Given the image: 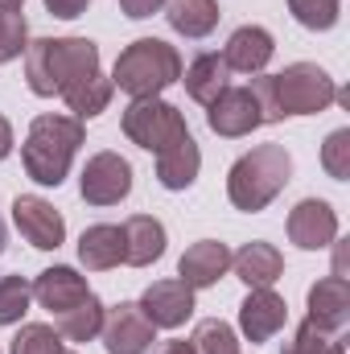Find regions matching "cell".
<instances>
[{"mask_svg":"<svg viewBox=\"0 0 350 354\" xmlns=\"http://www.w3.org/2000/svg\"><path fill=\"white\" fill-rule=\"evenodd\" d=\"M153 334H157V326L140 313L136 301H120L116 309H107L103 313V330H99L107 354H149Z\"/></svg>","mask_w":350,"mask_h":354,"instance_id":"8","label":"cell"},{"mask_svg":"<svg viewBox=\"0 0 350 354\" xmlns=\"http://www.w3.org/2000/svg\"><path fill=\"white\" fill-rule=\"evenodd\" d=\"M157 354H194V346H190L185 338H174V342H165Z\"/></svg>","mask_w":350,"mask_h":354,"instance_id":"37","label":"cell"},{"mask_svg":"<svg viewBox=\"0 0 350 354\" xmlns=\"http://www.w3.org/2000/svg\"><path fill=\"white\" fill-rule=\"evenodd\" d=\"M165 17L181 37H206L219 25V0H165Z\"/></svg>","mask_w":350,"mask_h":354,"instance_id":"23","label":"cell"},{"mask_svg":"<svg viewBox=\"0 0 350 354\" xmlns=\"http://www.w3.org/2000/svg\"><path fill=\"white\" fill-rule=\"evenodd\" d=\"M120 124H124V136L136 149H145V153H165V149H174L177 140L190 136L181 111H177L174 103L157 99V95L153 99H132L124 107V120Z\"/></svg>","mask_w":350,"mask_h":354,"instance_id":"5","label":"cell"},{"mask_svg":"<svg viewBox=\"0 0 350 354\" xmlns=\"http://www.w3.org/2000/svg\"><path fill=\"white\" fill-rule=\"evenodd\" d=\"M190 346H194V354H239V338H235V330L227 322L206 317V322H198Z\"/></svg>","mask_w":350,"mask_h":354,"instance_id":"26","label":"cell"},{"mask_svg":"<svg viewBox=\"0 0 350 354\" xmlns=\"http://www.w3.org/2000/svg\"><path fill=\"white\" fill-rule=\"evenodd\" d=\"M79 189H83V202L91 206H116L132 194V165L120 153H95L83 165Z\"/></svg>","mask_w":350,"mask_h":354,"instance_id":"7","label":"cell"},{"mask_svg":"<svg viewBox=\"0 0 350 354\" xmlns=\"http://www.w3.org/2000/svg\"><path fill=\"white\" fill-rule=\"evenodd\" d=\"M284 354H347L342 351V342H334L326 330H317L313 322H301L297 326V334H293V342L284 346Z\"/></svg>","mask_w":350,"mask_h":354,"instance_id":"31","label":"cell"},{"mask_svg":"<svg viewBox=\"0 0 350 354\" xmlns=\"http://www.w3.org/2000/svg\"><path fill=\"white\" fill-rule=\"evenodd\" d=\"M227 79H231V71H227V62H223V54H198L190 66H185V91H190V99H198V103H214L223 91H227Z\"/></svg>","mask_w":350,"mask_h":354,"instance_id":"22","label":"cell"},{"mask_svg":"<svg viewBox=\"0 0 350 354\" xmlns=\"http://www.w3.org/2000/svg\"><path fill=\"white\" fill-rule=\"evenodd\" d=\"M0 4H4V8H17V4H21V0H0Z\"/></svg>","mask_w":350,"mask_h":354,"instance_id":"38","label":"cell"},{"mask_svg":"<svg viewBox=\"0 0 350 354\" xmlns=\"http://www.w3.org/2000/svg\"><path fill=\"white\" fill-rule=\"evenodd\" d=\"M111 79H103L99 71L83 79V83H75V87L66 91L62 99H66V107L75 111V120H91V115H103L107 111V103H111Z\"/></svg>","mask_w":350,"mask_h":354,"instance_id":"25","label":"cell"},{"mask_svg":"<svg viewBox=\"0 0 350 354\" xmlns=\"http://www.w3.org/2000/svg\"><path fill=\"white\" fill-rule=\"evenodd\" d=\"M181 79V54L161 37H140L132 41L111 71V87L128 91L132 99H153Z\"/></svg>","mask_w":350,"mask_h":354,"instance_id":"4","label":"cell"},{"mask_svg":"<svg viewBox=\"0 0 350 354\" xmlns=\"http://www.w3.org/2000/svg\"><path fill=\"white\" fill-rule=\"evenodd\" d=\"M288 239L301 252H322L338 239V214L326 198H305L288 214Z\"/></svg>","mask_w":350,"mask_h":354,"instance_id":"10","label":"cell"},{"mask_svg":"<svg viewBox=\"0 0 350 354\" xmlns=\"http://www.w3.org/2000/svg\"><path fill=\"white\" fill-rule=\"evenodd\" d=\"M317 330L326 334H338L350 322V284L347 276H322L313 288H309V317Z\"/></svg>","mask_w":350,"mask_h":354,"instance_id":"16","label":"cell"},{"mask_svg":"<svg viewBox=\"0 0 350 354\" xmlns=\"http://www.w3.org/2000/svg\"><path fill=\"white\" fill-rule=\"evenodd\" d=\"M322 169L334 181H347L350 177V128L330 132V140L322 145Z\"/></svg>","mask_w":350,"mask_h":354,"instance_id":"32","label":"cell"},{"mask_svg":"<svg viewBox=\"0 0 350 354\" xmlns=\"http://www.w3.org/2000/svg\"><path fill=\"white\" fill-rule=\"evenodd\" d=\"M79 260L87 272H111L124 264V231L111 223H95L79 239Z\"/></svg>","mask_w":350,"mask_h":354,"instance_id":"19","label":"cell"},{"mask_svg":"<svg viewBox=\"0 0 350 354\" xmlns=\"http://www.w3.org/2000/svg\"><path fill=\"white\" fill-rule=\"evenodd\" d=\"M120 231H124V264L149 268L165 256V227L153 214H132Z\"/></svg>","mask_w":350,"mask_h":354,"instance_id":"18","label":"cell"},{"mask_svg":"<svg viewBox=\"0 0 350 354\" xmlns=\"http://www.w3.org/2000/svg\"><path fill=\"white\" fill-rule=\"evenodd\" d=\"M136 305H140V313H145L157 330H177V326H185L190 313H194V288H190L185 280H153Z\"/></svg>","mask_w":350,"mask_h":354,"instance_id":"12","label":"cell"},{"mask_svg":"<svg viewBox=\"0 0 350 354\" xmlns=\"http://www.w3.org/2000/svg\"><path fill=\"white\" fill-rule=\"evenodd\" d=\"M12 153V128H8V120L0 115V161Z\"/></svg>","mask_w":350,"mask_h":354,"instance_id":"36","label":"cell"},{"mask_svg":"<svg viewBox=\"0 0 350 354\" xmlns=\"http://www.w3.org/2000/svg\"><path fill=\"white\" fill-rule=\"evenodd\" d=\"M206 124H210V132H219V136H227V140L256 132L264 124V115H260V103H256L252 87H227L214 103H210Z\"/></svg>","mask_w":350,"mask_h":354,"instance_id":"11","label":"cell"},{"mask_svg":"<svg viewBox=\"0 0 350 354\" xmlns=\"http://www.w3.org/2000/svg\"><path fill=\"white\" fill-rule=\"evenodd\" d=\"M58 351H62V334L54 326H42V322L21 326V334L12 338V354H58Z\"/></svg>","mask_w":350,"mask_h":354,"instance_id":"30","label":"cell"},{"mask_svg":"<svg viewBox=\"0 0 350 354\" xmlns=\"http://www.w3.org/2000/svg\"><path fill=\"white\" fill-rule=\"evenodd\" d=\"M29 46V25H25V12L21 8H4L0 4V62H12L21 58Z\"/></svg>","mask_w":350,"mask_h":354,"instance_id":"29","label":"cell"},{"mask_svg":"<svg viewBox=\"0 0 350 354\" xmlns=\"http://www.w3.org/2000/svg\"><path fill=\"white\" fill-rule=\"evenodd\" d=\"M91 0H46V8L54 12V17H62V21H75V17H83L87 12Z\"/></svg>","mask_w":350,"mask_h":354,"instance_id":"35","label":"cell"},{"mask_svg":"<svg viewBox=\"0 0 350 354\" xmlns=\"http://www.w3.org/2000/svg\"><path fill=\"white\" fill-rule=\"evenodd\" d=\"M272 91H276L280 115H317V111H326L338 99L334 79L317 62H293V66H284L280 75H272Z\"/></svg>","mask_w":350,"mask_h":354,"instance_id":"6","label":"cell"},{"mask_svg":"<svg viewBox=\"0 0 350 354\" xmlns=\"http://www.w3.org/2000/svg\"><path fill=\"white\" fill-rule=\"evenodd\" d=\"M103 301L91 292L87 301H79L75 309H66V313H58V334L62 338H71V342H91V338H99V330H103Z\"/></svg>","mask_w":350,"mask_h":354,"instance_id":"24","label":"cell"},{"mask_svg":"<svg viewBox=\"0 0 350 354\" xmlns=\"http://www.w3.org/2000/svg\"><path fill=\"white\" fill-rule=\"evenodd\" d=\"M293 177V157L284 145H256L252 153H243L231 174H227V198L235 210L256 214L264 206L276 202V194L288 185Z\"/></svg>","mask_w":350,"mask_h":354,"instance_id":"3","label":"cell"},{"mask_svg":"<svg viewBox=\"0 0 350 354\" xmlns=\"http://www.w3.org/2000/svg\"><path fill=\"white\" fill-rule=\"evenodd\" d=\"M338 8L342 0H288V12L297 17V25L313 29V33H326L338 25Z\"/></svg>","mask_w":350,"mask_h":354,"instance_id":"28","label":"cell"},{"mask_svg":"<svg viewBox=\"0 0 350 354\" xmlns=\"http://www.w3.org/2000/svg\"><path fill=\"white\" fill-rule=\"evenodd\" d=\"M95 71H99V46L87 37H37L25 46V79L29 91L42 99L66 95Z\"/></svg>","mask_w":350,"mask_h":354,"instance_id":"1","label":"cell"},{"mask_svg":"<svg viewBox=\"0 0 350 354\" xmlns=\"http://www.w3.org/2000/svg\"><path fill=\"white\" fill-rule=\"evenodd\" d=\"M252 95H256V103H260L264 124H276V120H284V115H280V107H276V91H272V75H252Z\"/></svg>","mask_w":350,"mask_h":354,"instance_id":"33","label":"cell"},{"mask_svg":"<svg viewBox=\"0 0 350 354\" xmlns=\"http://www.w3.org/2000/svg\"><path fill=\"white\" fill-rule=\"evenodd\" d=\"M161 8H165V0H120V12L132 17V21H145V17H153Z\"/></svg>","mask_w":350,"mask_h":354,"instance_id":"34","label":"cell"},{"mask_svg":"<svg viewBox=\"0 0 350 354\" xmlns=\"http://www.w3.org/2000/svg\"><path fill=\"white\" fill-rule=\"evenodd\" d=\"M284 322H288V305H284V297L272 292V288H252L248 301L239 305V330H243L248 342H268V338H276V334L284 330Z\"/></svg>","mask_w":350,"mask_h":354,"instance_id":"13","label":"cell"},{"mask_svg":"<svg viewBox=\"0 0 350 354\" xmlns=\"http://www.w3.org/2000/svg\"><path fill=\"white\" fill-rule=\"evenodd\" d=\"M58 354H75V351H58Z\"/></svg>","mask_w":350,"mask_h":354,"instance_id":"40","label":"cell"},{"mask_svg":"<svg viewBox=\"0 0 350 354\" xmlns=\"http://www.w3.org/2000/svg\"><path fill=\"white\" fill-rule=\"evenodd\" d=\"M79 145H83V120H75V115H37L29 124L25 145H21L25 174L37 185H62Z\"/></svg>","mask_w":350,"mask_h":354,"instance_id":"2","label":"cell"},{"mask_svg":"<svg viewBox=\"0 0 350 354\" xmlns=\"http://www.w3.org/2000/svg\"><path fill=\"white\" fill-rule=\"evenodd\" d=\"M12 223H17V231L25 235V243H33L37 252H58L62 239H66L62 214H58L46 198H37V194H21V198L12 202Z\"/></svg>","mask_w":350,"mask_h":354,"instance_id":"9","label":"cell"},{"mask_svg":"<svg viewBox=\"0 0 350 354\" xmlns=\"http://www.w3.org/2000/svg\"><path fill=\"white\" fill-rule=\"evenodd\" d=\"M231 268L248 288H272L280 280V272H284V256L272 243H248V248H239L231 256Z\"/></svg>","mask_w":350,"mask_h":354,"instance_id":"20","label":"cell"},{"mask_svg":"<svg viewBox=\"0 0 350 354\" xmlns=\"http://www.w3.org/2000/svg\"><path fill=\"white\" fill-rule=\"evenodd\" d=\"M87 297H91L87 280H83L75 268H66V264L46 268V272L33 280V301H37L42 309H50L54 317H58V313H66V309H75V305H79V301H87Z\"/></svg>","mask_w":350,"mask_h":354,"instance_id":"14","label":"cell"},{"mask_svg":"<svg viewBox=\"0 0 350 354\" xmlns=\"http://www.w3.org/2000/svg\"><path fill=\"white\" fill-rule=\"evenodd\" d=\"M198 169H202V153H198L194 136L177 140L174 149H165V153H157V181L165 189H190Z\"/></svg>","mask_w":350,"mask_h":354,"instance_id":"21","label":"cell"},{"mask_svg":"<svg viewBox=\"0 0 350 354\" xmlns=\"http://www.w3.org/2000/svg\"><path fill=\"white\" fill-rule=\"evenodd\" d=\"M231 268V248L219 239H198L194 248H185V256L177 260V280H185L190 288H210L227 276Z\"/></svg>","mask_w":350,"mask_h":354,"instance_id":"15","label":"cell"},{"mask_svg":"<svg viewBox=\"0 0 350 354\" xmlns=\"http://www.w3.org/2000/svg\"><path fill=\"white\" fill-rule=\"evenodd\" d=\"M272 54H276L272 33H268V29H260V25H243V29H235V33H231L227 50H223V62H227V71H239V75H260L264 66L272 62Z\"/></svg>","mask_w":350,"mask_h":354,"instance_id":"17","label":"cell"},{"mask_svg":"<svg viewBox=\"0 0 350 354\" xmlns=\"http://www.w3.org/2000/svg\"><path fill=\"white\" fill-rule=\"evenodd\" d=\"M0 252H4V223H0Z\"/></svg>","mask_w":350,"mask_h":354,"instance_id":"39","label":"cell"},{"mask_svg":"<svg viewBox=\"0 0 350 354\" xmlns=\"http://www.w3.org/2000/svg\"><path fill=\"white\" fill-rule=\"evenodd\" d=\"M33 301V284L25 276H0V326H17Z\"/></svg>","mask_w":350,"mask_h":354,"instance_id":"27","label":"cell"}]
</instances>
